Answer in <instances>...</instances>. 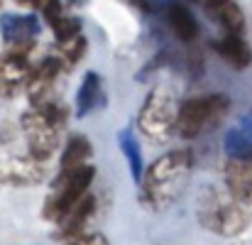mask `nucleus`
Here are the masks:
<instances>
[{
	"instance_id": "19",
	"label": "nucleus",
	"mask_w": 252,
	"mask_h": 245,
	"mask_svg": "<svg viewBox=\"0 0 252 245\" xmlns=\"http://www.w3.org/2000/svg\"><path fill=\"white\" fill-rule=\"evenodd\" d=\"M86 54V39L84 35L79 32V35H74V37H69V39H62V42H57V47H54V52H52V57L62 64V69H64V74L66 71H71L79 62H81V57Z\"/></svg>"
},
{
	"instance_id": "18",
	"label": "nucleus",
	"mask_w": 252,
	"mask_h": 245,
	"mask_svg": "<svg viewBox=\"0 0 252 245\" xmlns=\"http://www.w3.org/2000/svg\"><path fill=\"white\" fill-rule=\"evenodd\" d=\"M225 152L233 160L252 157V113L245 115L235 128L228 130V135H225Z\"/></svg>"
},
{
	"instance_id": "21",
	"label": "nucleus",
	"mask_w": 252,
	"mask_h": 245,
	"mask_svg": "<svg viewBox=\"0 0 252 245\" xmlns=\"http://www.w3.org/2000/svg\"><path fill=\"white\" fill-rule=\"evenodd\" d=\"M62 245H110V243H108V238L103 233H81L76 238L64 241Z\"/></svg>"
},
{
	"instance_id": "1",
	"label": "nucleus",
	"mask_w": 252,
	"mask_h": 245,
	"mask_svg": "<svg viewBox=\"0 0 252 245\" xmlns=\"http://www.w3.org/2000/svg\"><path fill=\"white\" fill-rule=\"evenodd\" d=\"M193 174V152L189 147H176L159 155L145 167L140 176V201L150 211H167L174 206Z\"/></svg>"
},
{
	"instance_id": "17",
	"label": "nucleus",
	"mask_w": 252,
	"mask_h": 245,
	"mask_svg": "<svg viewBox=\"0 0 252 245\" xmlns=\"http://www.w3.org/2000/svg\"><path fill=\"white\" fill-rule=\"evenodd\" d=\"M167 22L174 32V37L181 39V42H193L198 37V22H196L193 12L181 2H169L167 5Z\"/></svg>"
},
{
	"instance_id": "20",
	"label": "nucleus",
	"mask_w": 252,
	"mask_h": 245,
	"mask_svg": "<svg viewBox=\"0 0 252 245\" xmlns=\"http://www.w3.org/2000/svg\"><path fill=\"white\" fill-rule=\"evenodd\" d=\"M118 142H120V152L125 155L127 167H130V174L135 181H140L142 172H145V162H142V150H140V142L135 140L132 130H123L118 135Z\"/></svg>"
},
{
	"instance_id": "24",
	"label": "nucleus",
	"mask_w": 252,
	"mask_h": 245,
	"mask_svg": "<svg viewBox=\"0 0 252 245\" xmlns=\"http://www.w3.org/2000/svg\"><path fill=\"white\" fill-rule=\"evenodd\" d=\"M233 245H252V243H233Z\"/></svg>"
},
{
	"instance_id": "6",
	"label": "nucleus",
	"mask_w": 252,
	"mask_h": 245,
	"mask_svg": "<svg viewBox=\"0 0 252 245\" xmlns=\"http://www.w3.org/2000/svg\"><path fill=\"white\" fill-rule=\"evenodd\" d=\"M179 98L167 86L152 88L137 113V130L152 142H167L171 133H176Z\"/></svg>"
},
{
	"instance_id": "5",
	"label": "nucleus",
	"mask_w": 252,
	"mask_h": 245,
	"mask_svg": "<svg viewBox=\"0 0 252 245\" xmlns=\"http://www.w3.org/2000/svg\"><path fill=\"white\" fill-rule=\"evenodd\" d=\"M233 101L225 93H201L193 98H186L179 103L176 115V133L184 140H196L203 133L220 125V120L228 115Z\"/></svg>"
},
{
	"instance_id": "22",
	"label": "nucleus",
	"mask_w": 252,
	"mask_h": 245,
	"mask_svg": "<svg viewBox=\"0 0 252 245\" xmlns=\"http://www.w3.org/2000/svg\"><path fill=\"white\" fill-rule=\"evenodd\" d=\"M135 7H140L142 12H155V7L157 5H162V2H167V0H130Z\"/></svg>"
},
{
	"instance_id": "4",
	"label": "nucleus",
	"mask_w": 252,
	"mask_h": 245,
	"mask_svg": "<svg viewBox=\"0 0 252 245\" xmlns=\"http://www.w3.org/2000/svg\"><path fill=\"white\" fill-rule=\"evenodd\" d=\"M93 179H95V167L91 162L76 164V167H59L49 186V194L44 199L42 218H47L49 223H57L76 201L91 194Z\"/></svg>"
},
{
	"instance_id": "3",
	"label": "nucleus",
	"mask_w": 252,
	"mask_h": 245,
	"mask_svg": "<svg viewBox=\"0 0 252 245\" xmlns=\"http://www.w3.org/2000/svg\"><path fill=\"white\" fill-rule=\"evenodd\" d=\"M198 223L220 238H238L248 231L252 216L248 206H243L225 186H206L198 196L196 206Z\"/></svg>"
},
{
	"instance_id": "12",
	"label": "nucleus",
	"mask_w": 252,
	"mask_h": 245,
	"mask_svg": "<svg viewBox=\"0 0 252 245\" xmlns=\"http://www.w3.org/2000/svg\"><path fill=\"white\" fill-rule=\"evenodd\" d=\"M95 196L93 194H86L81 201H76L54 226V236L57 238H62V241H69V238H76V236H81L84 233V228L88 226V221L93 218V213H95Z\"/></svg>"
},
{
	"instance_id": "15",
	"label": "nucleus",
	"mask_w": 252,
	"mask_h": 245,
	"mask_svg": "<svg viewBox=\"0 0 252 245\" xmlns=\"http://www.w3.org/2000/svg\"><path fill=\"white\" fill-rule=\"evenodd\" d=\"M216 54L233 67L235 71H245L252 64V47L245 39V35H235V32H223L216 42H213Z\"/></svg>"
},
{
	"instance_id": "23",
	"label": "nucleus",
	"mask_w": 252,
	"mask_h": 245,
	"mask_svg": "<svg viewBox=\"0 0 252 245\" xmlns=\"http://www.w3.org/2000/svg\"><path fill=\"white\" fill-rule=\"evenodd\" d=\"M15 138V130L7 120H0V142H10Z\"/></svg>"
},
{
	"instance_id": "14",
	"label": "nucleus",
	"mask_w": 252,
	"mask_h": 245,
	"mask_svg": "<svg viewBox=\"0 0 252 245\" xmlns=\"http://www.w3.org/2000/svg\"><path fill=\"white\" fill-rule=\"evenodd\" d=\"M223 179H225L223 186L230 191V196H235L243 206H252V157L245 160L228 157Z\"/></svg>"
},
{
	"instance_id": "11",
	"label": "nucleus",
	"mask_w": 252,
	"mask_h": 245,
	"mask_svg": "<svg viewBox=\"0 0 252 245\" xmlns=\"http://www.w3.org/2000/svg\"><path fill=\"white\" fill-rule=\"evenodd\" d=\"M62 74H64V69H62V64H59L52 54L44 57L42 62H37V64H34V71H32V76H30V83H27V88H25L30 103L34 105V103L52 101L54 86H57Z\"/></svg>"
},
{
	"instance_id": "7",
	"label": "nucleus",
	"mask_w": 252,
	"mask_h": 245,
	"mask_svg": "<svg viewBox=\"0 0 252 245\" xmlns=\"http://www.w3.org/2000/svg\"><path fill=\"white\" fill-rule=\"evenodd\" d=\"M32 49L34 47H5L0 52V98H15L27 88L34 71Z\"/></svg>"
},
{
	"instance_id": "8",
	"label": "nucleus",
	"mask_w": 252,
	"mask_h": 245,
	"mask_svg": "<svg viewBox=\"0 0 252 245\" xmlns=\"http://www.w3.org/2000/svg\"><path fill=\"white\" fill-rule=\"evenodd\" d=\"M47 176V164L25 155V157H5L0 160V184L27 189L34 184H42Z\"/></svg>"
},
{
	"instance_id": "2",
	"label": "nucleus",
	"mask_w": 252,
	"mask_h": 245,
	"mask_svg": "<svg viewBox=\"0 0 252 245\" xmlns=\"http://www.w3.org/2000/svg\"><path fill=\"white\" fill-rule=\"evenodd\" d=\"M66 123H69V110L54 98L30 105L20 118V128L27 142V155L39 162H47L62 147Z\"/></svg>"
},
{
	"instance_id": "10",
	"label": "nucleus",
	"mask_w": 252,
	"mask_h": 245,
	"mask_svg": "<svg viewBox=\"0 0 252 245\" xmlns=\"http://www.w3.org/2000/svg\"><path fill=\"white\" fill-rule=\"evenodd\" d=\"M15 2L22 5V7H30V10L42 12V17L47 20V25L54 30L57 42L69 39V37H74V35L81 32L79 20H74V17L64 10L62 0H15Z\"/></svg>"
},
{
	"instance_id": "9",
	"label": "nucleus",
	"mask_w": 252,
	"mask_h": 245,
	"mask_svg": "<svg viewBox=\"0 0 252 245\" xmlns=\"http://www.w3.org/2000/svg\"><path fill=\"white\" fill-rule=\"evenodd\" d=\"M39 35V20L34 12H5L0 15V37L5 47H34Z\"/></svg>"
},
{
	"instance_id": "13",
	"label": "nucleus",
	"mask_w": 252,
	"mask_h": 245,
	"mask_svg": "<svg viewBox=\"0 0 252 245\" xmlns=\"http://www.w3.org/2000/svg\"><path fill=\"white\" fill-rule=\"evenodd\" d=\"M216 25L223 27V32L245 35V15L238 5V0H193Z\"/></svg>"
},
{
	"instance_id": "16",
	"label": "nucleus",
	"mask_w": 252,
	"mask_h": 245,
	"mask_svg": "<svg viewBox=\"0 0 252 245\" xmlns=\"http://www.w3.org/2000/svg\"><path fill=\"white\" fill-rule=\"evenodd\" d=\"M105 105V91H103V81L95 71H88L84 79H81V86L76 91V118H86L88 113L98 110Z\"/></svg>"
}]
</instances>
